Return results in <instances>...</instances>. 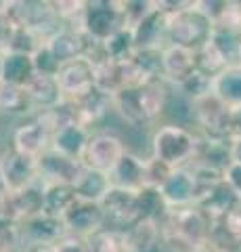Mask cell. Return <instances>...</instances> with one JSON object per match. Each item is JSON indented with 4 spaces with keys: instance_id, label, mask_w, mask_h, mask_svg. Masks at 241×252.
<instances>
[{
    "instance_id": "1",
    "label": "cell",
    "mask_w": 241,
    "mask_h": 252,
    "mask_svg": "<svg viewBox=\"0 0 241 252\" xmlns=\"http://www.w3.org/2000/svg\"><path fill=\"white\" fill-rule=\"evenodd\" d=\"M170 91L172 86L161 78L136 89H126L113 97V112L130 128H145L164 118Z\"/></svg>"
},
{
    "instance_id": "2",
    "label": "cell",
    "mask_w": 241,
    "mask_h": 252,
    "mask_svg": "<svg viewBox=\"0 0 241 252\" xmlns=\"http://www.w3.org/2000/svg\"><path fill=\"white\" fill-rule=\"evenodd\" d=\"M197 145H199V132L195 128L181 126L174 122H161L151 132L149 156L168 164L170 168H187L195 162Z\"/></svg>"
},
{
    "instance_id": "3",
    "label": "cell",
    "mask_w": 241,
    "mask_h": 252,
    "mask_svg": "<svg viewBox=\"0 0 241 252\" xmlns=\"http://www.w3.org/2000/svg\"><path fill=\"white\" fill-rule=\"evenodd\" d=\"M212 28V21L197 9L195 0H191L187 9L168 17V40L170 44L197 51L210 40Z\"/></svg>"
},
{
    "instance_id": "4",
    "label": "cell",
    "mask_w": 241,
    "mask_h": 252,
    "mask_svg": "<svg viewBox=\"0 0 241 252\" xmlns=\"http://www.w3.org/2000/svg\"><path fill=\"white\" fill-rule=\"evenodd\" d=\"M9 15L17 28H26L46 44L51 36L61 30V21L53 2L46 0H26V2H9Z\"/></svg>"
},
{
    "instance_id": "5",
    "label": "cell",
    "mask_w": 241,
    "mask_h": 252,
    "mask_svg": "<svg viewBox=\"0 0 241 252\" xmlns=\"http://www.w3.org/2000/svg\"><path fill=\"white\" fill-rule=\"evenodd\" d=\"M161 233L174 235L195 246L206 248L212 233V220H210L197 206H187L170 210L166 220L161 223Z\"/></svg>"
},
{
    "instance_id": "6",
    "label": "cell",
    "mask_w": 241,
    "mask_h": 252,
    "mask_svg": "<svg viewBox=\"0 0 241 252\" xmlns=\"http://www.w3.org/2000/svg\"><path fill=\"white\" fill-rule=\"evenodd\" d=\"M122 28H126L122 13V0H92V2H86L82 30L92 40L103 44L113 34H118Z\"/></svg>"
},
{
    "instance_id": "7",
    "label": "cell",
    "mask_w": 241,
    "mask_h": 252,
    "mask_svg": "<svg viewBox=\"0 0 241 252\" xmlns=\"http://www.w3.org/2000/svg\"><path fill=\"white\" fill-rule=\"evenodd\" d=\"M126 152L128 145L120 135L111 130H92L86 152L82 156V164L86 168L111 175V170L118 166Z\"/></svg>"
},
{
    "instance_id": "8",
    "label": "cell",
    "mask_w": 241,
    "mask_h": 252,
    "mask_svg": "<svg viewBox=\"0 0 241 252\" xmlns=\"http://www.w3.org/2000/svg\"><path fill=\"white\" fill-rule=\"evenodd\" d=\"M105 215V229L124 231L130 225H134L141 217V206H138V191L124 187H111L109 193L101 202Z\"/></svg>"
},
{
    "instance_id": "9",
    "label": "cell",
    "mask_w": 241,
    "mask_h": 252,
    "mask_svg": "<svg viewBox=\"0 0 241 252\" xmlns=\"http://www.w3.org/2000/svg\"><path fill=\"white\" fill-rule=\"evenodd\" d=\"M55 78L63 97L78 101L95 91V63L86 57H78L63 63Z\"/></svg>"
},
{
    "instance_id": "10",
    "label": "cell",
    "mask_w": 241,
    "mask_h": 252,
    "mask_svg": "<svg viewBox=\"0 0 241 252\" xmlns=\"http://www.w3.org/2000/svg\"><path fill=\"white\" fill-rule=\"evenodd\" d=\"M227 118L229 105H224L214 93L193 103V126L201 137L227 139Z\"/></svg>"
},
{
    "instance_id": "11",
    "label": "cell",
    "mask_w": 241,
    "mask_h": 252,
    "mask_svg": "<svg viewBox=\"0 0 241 252\" xmlns=\"http://www.w3.org/2000/svg\"><path fill=\"white\" fill-rule=\"evenodd\" d=\"M0 172L6 181V187H9V193L21 191L29 185H34L36 181H40L38 175V160L34 158H27L15 149H4L0 154Z\"/></svg>"
},
{
    "instance_id": "12",
    "label": "cell",
    "mask_w": 241,
    "mask_h": 252,
    "mask_svg": "<svg viewBox=\"0 0 241 252\" xmlns=\"http://www.w3.org/2000/svg\"><path fill=\"white\" fill-rule=\"evenodd\" d=\"M51 139H53V132L46 128L40 118L32 116V118H27V120H23L17 128L13 130L11 147L15 152L38 160L44 152L51 149Z\"/></svg>"
},
{
    "instance_id": "13",
    "label": "cell",
    "mask_w": 241,
    "mask_h": 252,
    "mask_svg": "<svg viewBox=\"0 0 241 252\" xmlns=\"http://www.w3.org/2000/svg\"><path fill=\"white\" fill-rule=\"evenodd\" d=\"M84 170L80 160H72L57 154L55 149H49L38 158V175L46 185H76Z\"/></svg>"
},
{
    "instance_id": "14",
    "label": "cell",
    "mask_w": 241,
    "mask_h": 252,
    "mask_svg": "<svg viewBox=\"0 0 241 252\" xmlns=\"http://www.w3.org/2000/svg\"><path fill=\"white\" fill-rule=\"evenodd\" d=\"M67 233L80 235V238H92L95 233L105 229V215L101 204L76 200L74 206L63 217Z\"/></svg>"
},
{
    "instance_id": "15",
    "label": "cell",
    "mask_w": 241,
    "mask_h": 252,
    "mask_svg": "<svg viewBox=\"0 0 241 252\" xmlns=\"http://www.w3.org/2000/svg\"><path fill=\"white\" fill-rule=\"evenodd\" d=\"M195 69H197L195 51L176 44H168L161 51V80L168 82L172 89L181 86Z\"/></svg>"
},
{
    "instance_id": "16",
    "label": "cell",
    "mask_w": 241,
    "mask_h": 252,
    "mask_svg": "<svg viewBox=\"0 0 241 252\" xmlns=\"http://www.w3.org/2000/svg\"><path fill=\"white\" fill-rule=\"evenodd\" d=\"M42 202H44V183L42 181H36L34 185L6 195V200L2 202V208L6 210V215H9L13 223L19 227L23 220L40 215Z\"/></svg>"
},
{
    "instance_id": "17",
    "label": "cell",
    "mask_w": 241,
    "mask_h": 252,
    "mask_svg": "<svg viewBox=\"0 0 241 252\" xmlns=\"http://www.w3.org/2000/svg\"><path fill=\"white\" fill-rule=\"evenodd\" d=\"M88 44H90V36L84 34V30L61 26L57 34L49 38L46 49L55 55V59L63 65V63L74 61L78 57H86Z\"/></svg>"
},
{
    "instance_id": "18",
    "label": "cell",
    "mask_w": 241,
    "mask_h": 252,
    "mask_svg": "<svg viewBox=\"0 0 241 252\" xmlns=\"http://www.w3.org/2000/svg\"><path fill=\"white\" fill-rule=\"evenodd\" d=\"M136 51H164L170 44L168 40V17L161 11H155L145 17L138 26L132 30Z\"/></svg>"
},
{
    "instance_id": "19",
    "label": "cell",
    "mask_w": 241,
    "mask_h": 252,
    "mask_svg": "<svg viewBox=\"0 0 241 252\" xmlns=\"http://www.w3.org/2000/svg\"><path fill=\"white\" fill-rule=\"evenodd\" d=\"M21 242L26 244H57L67 233L63 219H55L40 212L19 225Z\"/></svg>"
},
{
    "instance_id": "20",
    "label": "cell",
    "mask_w": 241,
    "mask_h": 252,
    "mask_svg": "<svg viewBox=\"0 0 241 252\" xmlns=\"http://www.w3.org/2000/svg\"><path fill=\"white\" fill-rule=\"evenodd\" d=\"M120 235L126 252H155L161 246V225L151 219H138Z\"/></svg>"
},
{
    "instance_id": "21",
    "label": "cell",
    "mask_w": 241,
    "mask_h": 252,
    "mask_svg": "<svg viewBox=\"0 0 241 252\" xmlns=\"http://www.w3.org/2000/svg\"><path fill=\"white\" fill-rule=\"evenodd\" d=\"M160 191L164 195L170 210L195 206V179H193L191 168L187 166L172 170V175L168 177V181L161 185Z\"/></svg>"
},
{
    "instance_id": "22",
    "label": "cell",
    "mask_w": 241,
    "mask_h": 252,
    "mask_svg": "<svg viewBox=\"0 0 241 252\" xmlns=\"http://www.w3.org/2000/svg\"><path fill=\"white\" fill-rule=\"evenodd\" d=\"M90 135H92V130L86 128V126H82V124L61 126L59 130L53 132L51 149H55L57 154L65 156V158H72V160L82 162V156H84V152H86Z\"/></svg>"
},
{
    "instance_id": "23",
    "label": "cell",
    "mask_w": 241,
    "mask_h": 252,
    "mask_svg": "<svg viewBox=\"0 0 241 252\" xmlns=\"http://www.w3.org/2000/svg\"><path fill=\"white\" fill-rule=\"evenodd\" d=\"M239 204H241V200L237 198V193L229 187L227 181H222V183L216 185L212 191L201 195V198L195 202V206L204 212L212 223H216V220L227 219Z\"/></svg>"
},
{
    "instance_id": "24",
    "label": "cell",
    "mask_w": 241,
    "mask_h": 252,
    "mask_svg": "<svg viewBox=\"0 0 241 252\" xmlns=\"http://www.w3.org/2000/svg\"><path fill=\"white\" fill-rule=\"evenodd\" d=\"M27 99L34 107V114L40 112H49V109L57 107L61 101H63V93H61L57 78L55 76H44V74H36L32 80H29L26 86Z\"/></svg>"
},
{
    "instance_id": "25",
    "label": "cell",
    "mask_w": 241,
    "mask_h": 252,
    "mask_svg": "<svg viewBox=\"0 0 241 252\" xmlns=\"http://www.w3.org/2000/svg\"><path fill=\"white\" fill-rule=\"evenodd\" d=\"M145 162H147V156H138L128 149L118 162V166L111 170L109 175L111 185L132 189V191H141L145 187Z\"/></svg>"
},
{
    "instance_id": "26",
    "label": "cell",
    "mask_w": 241,
    "mask_h": 252,
    "mask_svg": "<svg viewBox=\"0 0 241 252\" xmlns=\"http://www.w3.org/2000/svg\"><path fill=\"white\" fill-rule=\"evenodd\" d=\"M36 76L34 59L29 55L4 53L0 55V82L13 86H26Z\"/></svg>"
},
{
    "instance_id": "27",
    "label": "cell",
    "mask_w": 241,
    "mask_h": 252,
    "mask_svg": "<svg viewBox=\"0 0 241 252\" xmlns=\"http://www.w3.org/2000/svg\"><path fill=\"white\" fill-rule=\"evenodd\" d=\"M193 164H201V166L214 168L224 172L231 164V141L227 139H208L199 135L197 156Z\"/></svg>"
},
{
    "instance_id": "28",
    "label": "cell",
    "mask_w": 241,
    "mask_h": 252,
    "mask_svg": "<svg viewBox=\"0 0 241 252\" xmlns=\"http://www.w3.org/2000/svg\"><path fill=\"white\" fill-rule=\"evenodd\" d=\"M111 177L107 172H99V170H92V168H86L84 166L80 179L76 181V195L78 200H84V202H95V204H101L103 198L109 193L111 189Z\"/></svg>"
},
{
    "instance_id": "29",
    "label": "cell",
    "mask_w": 241,
    "mask_h": 252,
    "mask_svg": "<svg viewBox=\"0 0 241 252\" xmlns=\"http://www.w3.org/2000/svg\"><path fill=\"white\" fill-rule=\"evenodd\" d=\"M126 63V61H124ZM111 59H103L95 63V89L115 97L126 89V65Z\"/></svg>"
},
{
    "instance_id": "30",
    "label": "cell",
    "mask_w": 241,
    "mask_h": 252,
    "mask_svg": "<svg viewBox=\"0 0 241 252\" xmlns=\"http://www.w3.org/2000/svg\"><path fill=\"white\" fill-rule=\"evenodd\" d=\"M76 103H78V112H80V124L92 130V126H97L113 109V97L95 89L86 97L78 99Z\"/></svg>"
},
{
    "instance_id": "31",
    "label": "cell",
    "mask_w": 241,
    "mask_h": 252,
    "mask_svg": "<svg viewBox=\"0 0 241 252\" xmlns=\"http://www.w3.org/2000/svg\"><path fill=\"white\" fill-rule=\"evenodd\" d=\"M212 93L229 107L241 105V61L224 67L218 76H214Z\"/></svg>"
},
{
    "instance_id": "32",
    "label": "cell",
    "mask_w": 241,
    "mask_h": 252,
    "mask_svg": "<svg viewBox=\"0 0 241 252\" xmlns=\"http://www.w3.org/2000/svg\"><path fill=\"white\" fill-rule=\"evenodd\" d=\"M0 116L23 118V120L36 116L23 86H13V84L0 82Z\"/></svg>"
},
{
    "instance_id": "33",
    "label": "cell",
    "mask_w": 241,
    "mask_h": 252,
    "mask_svg": "<svg viewBox=\"0 0 241 252\" xmlns=\"http://www.w3.org/2000/svg\"><path fill=\"white\" fill-rule=\"evenodd\" d=\"M78 200L74 185H46L44 183V202L42 212L55 219H63L65 212Z\"/></svg>"
},
{
    "instance_id": "34",
    "label": "cell",
    "mask_w": 241,
    "mask_h": 252,
    "mask_svg": "<svg viewBox=\"0 0 241 252\" xmlns=\"http://www.w3.org/2000/svg\"><path fill=\"white\" fill-rule=\"evenodd\" d=\"M210 42L214 49L222 55L227 65L239 63V51H241V28L233 26H214L210 34Z\"/></svg>"
},
{
    "instance_id": "35",
    "label": "cell",
    "mask_w": 241,
    "mask_h": 252,
    "mask_svg": "<svg viewBox=\"0 0 241 252\" xmlns=\"http://www.w3.org/2000/svg\"><path fill=\"white\" fill-rule=\"evenodd\" d=\"M103 53H105V59H111V61H118V63L130 61L136 53L132 30L122 28L118 34H113L109 40H105L103 42Z\"/></svg>"
},
{
    "instance_id": "36",
    "label": "cell",
    "mask_w": 241,
    "mask_h": 252,
    "mask_svg": "<svg viewBox=\"0 0 241 252\" xmlns=\"http://www.w3.org/2000/svg\"><path fill=\"white\" fill-rule=\"evenodd\" d=\"M138 206H141V217L143 219H151V220H158L161 225L168 217V204L164 200L160 189H153V187H143L138 191Z\"/></svg>"
},
{
    "instance_id": "37",
    "label": "cell",
    "mask_w": 241,
    "mask_h": 252,
    "mask_svg": "<svg viewBox=\"0 0 241 252\" xmlns=\"http://www.w3.org/2000/svg\"><path fill=\"white\" fill-rule=\"evenodd\" d=\"M176 91L181 93L185 99H189L191 103H195V101L208 97V94H212V91H214V76L201 72V69H195V72L187 78L181 86H176Z\"/></svg>"
},
{
    "instance_id": "38",
    "label": "cell",
    "mask_w": 241,
    "mask_h": 252,
    "mask_svg": "<svg viewBox=\"0 0 241 252\" xmlns=\"http://www.w3.org/2000/svg\"><path fill=\"white\" fill-rule=\"evenodd\" d=\"M40 46H44V42L34 34V32H29L26 28H15L6 53H19V55H29V57H34Z\"/></svg>"
},
{
    "instance_id": "39",
    "label": "cell",
    "mask_w": 241,
    "mask_h": 252,
    "mask_svg": "<svg viewBox=\"0 0 241 252\" xmlns=\"http://www.w3.org/2000/svg\"><path fill=\"white\" fill-rule=\"evenodd\" d=\"M153 11H155V0H122L124 23H126L128 30H134Z\"/></svg>"
},
{
    "instance_id": "40",
    "label": "cell",
    "mask_w": 241,
    "mask_h": 252,
    "mask_svg": "<svg viewBox=\"0 0 241 252\" xmlns=\"http://www.w3.org/2000/svg\"><path fill=\"white\" fill-rule=\"evenodd\" d=\"M172 170L168 164L155 160L153 156H147L145 162V187H153V189H161V185L168 181V177L172 175Z\"/></svg>"
},
{
    "instance_id": "41",
    "label": "cell",
    "mask_w": 241,
    "mask_h": 252,
    "mask_svg": "<svg viewBox=\"0 0 241 252\" xmlns=\"http://www.w3.org/2000/svg\"><path fill=\"white\" fill-rule=\"evenodd\" d=\"M90 242V250L92 252H126L122 246V235L120 231H111V229H103L95 233L92 238H88Z\"/></svg>"
},
{
    "instance_id": "42",
    "label": "cell",
    "mask_w": 241,
    "mask_h": 252,
    "mask_svg": "<svg viewBox=\"0 0 241 252\" xmlns=\"http://www.w3.org/2000/svg\"><path fill=\"white\" fill-rule=\"evenodd\" d=\"M34 67H36V74H44V76H57L61 63L55 59V55H53L49 49H46V44L40 46V49L36 51L34 55Z\"/></svg>"
},
{
    "instance_id": "43",
    "label": "cell",
    "mask_w": 241,
    "mask_h": 252,
    "mask_svg": "<svg viewBox=\"0 0 241 252\" xmlns=\"http://www.w3.org/2000/svg\"><path fill=\"white\" fill-rule=\"evenodd\" d=\"M17 28L9 15V2H0V55H4L9 49L13 30Z\"/></svg>"
},
{
    "instance_id": "44",
    "label": "cell",
    "mask_w": 241,
    "mask_h": 252,
    "mask_svg": "<svg viewBox=\"0 0 241 252\" xmlns=\"http://www.w3.org/2000/svg\"><path fill=\"white\" fill-rule=\"evenodd\" d=\"M57 252H92L88 238H80L74 233H65L57 244Z\"/></svg>"
},
{
    "instance_id": "45",
    "label": "cell",
    "mask_w": 241,
    "mask_h": 252,
    "mask_svg": "<svg viewBox=\"0 0 241 252\" xmlns=\"http://www.w3.org/2000/svg\"><path fill=\"white\" fill-rule=\"evenodd\" d=\"M227 139L237 141L241 139V105L229 107V118H227Z\"/></svg>"
},
{
    "instance_id": "46",
    "label": "cell",
    "mask_w": 241,
    "mask_h": 252,
    "mask_svg": "<svg viewBox=\"0 0 241 252\" xmlns=\"http://www.w3.org/2000/svg\"><path fill=\"white\" fill-rule=\"evenodd\" d=\"M224 181H227L229 187L237 193V198L241 200V164L231 162L227 166V170H224Z\"/></svg>"
},
{
    "instance_id": "47",
    "label": "cell",
    "mask_w": 241,
    "mask_h": 252,
    "mask_svg": "<svg viewBox=\"0 0 241 252\" xmlns=\"http://www.w3.org/2000/svg\"><path fill=\"white\" fill-rule=\"evenodd\" d=\"M21 252H57L55 244H26Z\"/></svg>"
},
{
    "instance_id": "48",
    "label": "cell",
    "mask_w": 241,
    "mask_h": 252,
    "mask_svg": "<svg viewBox=\"0 0 241 252\" xmlns=\"http://www.w3.org/2000/svg\"><path fill=\"white\" fill-rule=\"evenodd\" d=\"M204 252H241V246H220V244L208 242Z\"/></svg>"
},
{
    "instance_id": "49",
    "label": "cell",
    "mask_w": 241,
    "mask_h": 252,
    "mask_svg": "<svg viewBox=\"0 0 241 252\" xmlns=\"http://www.w3.org/2000/svg\"><path fill=\"white\" fill-rule=\"evenodd\" d=\"M231 162L241 164V139L231 141Z\"/></svg>"
},
{
    "instance_id": "50",
    "label": "cell",
    "mask_w": 241,
    "mask_h": 252,
    "mask_svg": "<svg viewBox=\"0 0 241 252\" xmlns=\"http://www.w3.org/2000/svg\"><path fill=\"white\" fill-rule=\"evenodd\" d=\"M6 195H9V187H6V181L2 177V172H0V204L6 200Z\"/></svg>"
},
{
    "instance_id": "51",
    "label": "cell",
    "mask_w": 241,
    "mask_h": 252,
    "mask_svg": "<svg viewBox=\"0 0 241 252\" xmlns=\"http://www.w3.org/2000/svg\"><path fill=\"white\" fill-rule=\"evenodd\" d=\"M239 61H241V51H239Z\"/></svg>"
},
{
    "instance_id": "52",
    "label": "cell",
    "mask_w": 241,
    "mask_h": 252,
    "mask_svg": "<svg viewBox=\"0 0 241 252\" xmlns=\"http://www.w3.org/2000/svg\"><path fill=\"white\" fill-rule=\"evenodd\" d=\"M0 154H2V152H0Z\"/></svg>"
}]
</instances>
